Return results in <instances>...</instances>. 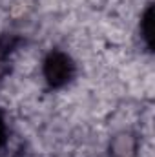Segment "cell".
Here are the masks:
<instances>
[{
    "label": "cell",
    "mask_w": 155,
    "mask_h": 157,
    "mask_svg": "<svg viewBox=\"0 0 155 157\" xmlns=\"http://www.w3.org/2000/svg\"><path fill=\"white\" fill-rule=\"evenodd\" d=\"M73 70L75 66L71 59L62 51H53L44 60V77L53 88H60L70 82V78L73 77Z\"/></svg>",
    "instance_id": "1"
},
{
    "label": "cell",
    "mask_w": 155,
    "mask_h": 157,
    "mask_svg": "<svg viewBox=\"0 0 155 157\" xmlns=\"http://www.w3.org/2000/svg\"><path fill=\"white\" fill-rule=\"evenodd\" d=\"M141 31H142V37L146 40L148 48H153V9L148 7L142 20H141Z\"/></svg>",
    "instance_id": "2"
},
{
    "label": "cell",
    "mask_w": 155,
    "mask_h": 157,
    "mask_svg": "<svg viewBox=\"0 0 155 157\" xmlns=\"http://www.w3.org/2000/svg\"><path fill=\"white\" fill-rule=\"evenodd\" d=\"M4 141H6V124H4V119L0 115V146L4 144Z\"/></svg>",
    "instance_id": "3"
}]
</instances>
